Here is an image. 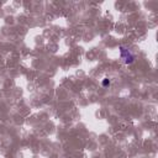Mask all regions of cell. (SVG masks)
<instances>
[{
  "label": "cell",
  "mask_w": 158,
  "mask_h": 158,
  "mask_svg": "<svg viewBox=\"0 0 158 158\" xmlns=\"http://www.w3.org/2000/svg\"><path fill=\"white\" fill-rule=\"evenodd\" d=\"M120 54H121V58L123 59V62L126 64H132L135 62V56L123 46H120Z\"/></svg>",
  "instance_id": "obj_1"
},
{
  "label": "cell",
  "mask_w": 158,
  "mask_h": 158,
  "mask_svg": "<svg viewBox=\"0 0 158 158\" xmlns=\"http://www.w3.org/2000/svg\"><path fill=\"white\" fill-rule=\"evenodd\" d=\"M110 83H111V81H110V79H109V78H105V79L102 80V83H101V84H102V86H109V85H110Z\"/></svg>",
  "instance_id": "obj_2"
}]
</instances>
